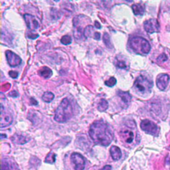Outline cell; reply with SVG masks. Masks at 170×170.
I'll return each instance as SVG.
<instances>
[{
  "label": "cell",
  "instance_id": "6da1fadb",
  "mask_svg": "<svg viewBox=\"0 0 170 170\" xmlns=\"http://www.w3.org/2000/svg\"><path fill=\"white\" fill-rule=\"evenodd\" d=\"M89 135L95 144L103 146H109L114 138V133L110 127L102 120H97L92 124Z\"/></svg>",
  "mask_w": 170,
  "mask_h": 170
},
{
  "label": "cell",
  "instance_id": "7a4b0ae2",
  "mask_svg": "<svg viewBox=\"0 0 170 170\" xmlns=\"http://www.w3.org/2000/svg\"><path fill=\"white\" fill-rule=\"evenodd\" d=\"M73 115V106L67 98H64L55 110L54 119L56 122L63 123L68 121Z\"/></svg>",
  "mask_w": 170,
  "mask_h": 170
},
{
  "label": "cell",
  "instance_id": "3957f363",
  "mask_svg": "<svg viewBox=\"0 0 170 170\" xmlns=\"http://www.w3.org/2000/svg\"><path fill=\"white\" fill-rule=\"evenodd\" d=\"M136 124L132 120H128L120 130L119 135L122 141L126 144H132L136 139L138 134L135 133Z\"/></svg>",
  "mask_w": 170,
  "mask_h": 170
},
{
  "label": "cell",
  "instance_id": "277c9868",
  "mask_svg": "<svg viewBox=\"0 0 170 170\" xmlns=\"http://www.w3.org/2000/svg\"><path fill=\"white\" fill-rule=\"evenodd\" d=\"M130 46L134 52L140 55H146L151 50V46L149 42L141 37H135L131 39Z\"/></svg>",
  "mask_w": 170,
  "mask_h": 170
},
{
  "label": "cell",
  "instance_id": "5b68a950",
  "mask_svg": "<svg viewBox=\"0 0 170 170\" xmlns=\"http://www.w3.org/2000/svg\"><path fill=\"white\" fill-rule=\"evenodd\" d=\"M152 87H153L152 81L142 75L137 77L134 84V88L136 93L141 95L150 93Z\"/></svg>",
  "mask_w": 170,
  "mask_h": 170
},
{
  "label": "cell",
  "instance_id": "8992f818",
  "mask_svg": "<svg viewBox=\"0 0 170 170\" xmlns=\"http://www.w3.org/2000/svg\"><path fill=\"white\" fill-rule=\"evenodd\" d=\"M140 127L141 130L144 131L147 134H150L151 135L157 136L159 132V128L158 126L153 122L149 120H144L140 124Z\"/></svg>",
  "mask_w": 170,
  "mask_h": 170
},
{
  "label": "cell",
  "instance_id": "52a82bcc",
  "mask_svg": "<svg viewBox=\"0 0 170 170\" xmlns=\"http://www.w3.org/2000/svg\"><path fill=\"white\" fill-rule=\"evenodd\" d=\"M13 117L10 112L8 111L1 104V127H4L12 124Z\"/></svg>",
  "mask_w": 170,
  "mask_h": 170
},
{
  "label": "cell",
  "instance_id": "ba28073f",
  "mask_svg": "<svg viewBox=\"0 0 170 170\" xmlns=\"http://www.w3.org/2000/svg\"><path fill=\"white\" fill-rule=\"evenodd\" d=\"M144 29L149 33H157L159 31V24L156 19H150L146 21L144 23Z\"/></svg>",
  "mask_w": 170,
  "mask_h": 170
},
{
  "label": "cell",
  "instance_id": "9c48e42d",
  "mask_svg": "<svg viewBox=\"0 0 170 170\" xmlns=\"http://www.w3.org/2000/svg\"><path fill=\"white\" fill-rule=\"evenodd\" d=\"M70 159L74 164L75 170H83L85 168V159L82 155L79 153H73Z\"/></svg>",
  "mask_w": 170,
  "mask_h": 170
},
{
  "label": "cell",
  "instance_id": "30bf717a",
  "mask_svg": "<svg viewBox=\"0 0 170 170\" xmlns=\"http://www.w3.org/2000/svg\"><path fill=\"white\" fill-rule=\"evenodd\" d=\"M5 55L7 61H8L9 65L12 67L19 65L21 63V61H21V59L18 55L11 51H6Z\"/></svg>",
  "mask_w": 170,
  "mask_h": 170
},
{
  "label": "cell",
  "instance_id": "8fae6325",
  "mask_svg": "<svg viewBox=\"0 0 170 170\" xmlns=\"http://www.w3.org/2000/svg\"><path fill=\"white\" fill-rule=\"evenodd\" d=\"M169 76L166 74H159L156 79L157 87L159 90H164L168 86Z\"/></svg>",
  "mask_w": 170,
  "mask_h": 170
},
{
  "label": "cell",
  "instance_id": "7c38bea8",
  "mask_svg": "<svg viewBox=\"0 0 170 170\" xmlns=\"http://www.w3.org/2000/svg\"><path fill=\"white\" fill-rule=\"evenodd\" d=\"M24 19L25 21L27 26L31 30H35L39 27V22L36 18L30 14H25Z\"/></svg>",
  "mask_w": 170,
  "mask_h": 170
},
{
  "label": "cell",
  "instance_id": "4fadbf2b",
  "mask_svg": "<svg viewBox=\"0 0 170 170\" xmlns=\"http://www.w3.org/2000/svg\"><path fill=\"white\" fill-rule=\"evenodd\" d=\"M2 170H19L18 165L11 159H3L2 160Z\"/></svg>",
  "mask_w": 170,
  "mask_h": 170
},
{
  "label": "cell",
  "instance_id": "5bb4252c",
  "mask_svg": "<svg viewBox=\"0 0 170 170\" xmlns=\"http://www.w3.org/2000/svg\"><path fill=\"white\" fill-rule=\"evenodd\" d=\"M84 35L85 37H93L96 40L100 39V33L94 31V27L92 25H88L84 29Z\"/></svg>",
  "mask_w": 170,
  "mask_h": 170
},
{
  "label": "cell",
  "instance_id": "9a60e30c",
  "mask_svg": "<svg viewBox=\"0 0 170 170\" xmlns=\"http://www.w3.org/2000/svg\"><path fill=\"white\" fill-rule=\"evenodd\" d=\"M110 152L112 159L115 161L119 160L122 157L121 150H120V149L118 147H117L116 146H113L111 147L110 150Z\"/></svg>",
  "mask_w": 170,
  "mask_h": 170
},
{
  "label": "cell",
  "instance_id": "2e32d148",
  "mask_svg": "<svg viewBox=\"0 0 170 170\" xmlns=\"http://www.w3.org/2000/svg\"><path fill=\"white\" fill-rule=\"evenodd\" d=\"M118 97L121 98V100L125 104L128 105L131 100H132V96L130 95L128 92H124L120 90L118 92Z\"/></svg>",
  "mask_w": 170,
  "mask_h": 170
},
{
  "label": "cell",
  "instance_id": "e0dca14e",
  "mask_svg": "<svg viewBox=\"0 0 170 170\" xmlns=\"http://www.w3.org/2000/svg\"><path fill=\"white\" fill-rule=\"evenodd\" d=\"M133 12L135 15H142L144 13V6L140 3H136L132 6Z\"/></svg>",
  "mask_w": 170,
  "mask_h": 170
},
{
  "label": "cell",
  "instance_id": "ac0fdd59",
  "mask_svg": "<svg viewBox=\"0 0 170 170\" xmlns=\"http://www.w3.org/2000/svg\"><path fill=\"white\" fill-rule=\"evenodd\" d=\"M39 75L42 76L45 79H49L53 74V71L51 69L47 66H43L42 68H41L39 70Z\"/></svg>",
  "mask_w": 170,
  "mask_h": 170
},
{
  "label": "cell",
  "instance_id": "d6986e66",
  "mask_svg": "<svg viewBox=\"0 0 170 170\" xmlns=\"http://www.w3.org/2000/svg\"><path fill=\"white\" fill-rule=\"evenodd\" d=\"M12 140L14 143L17 144H24L29 141V140H27V137H25L22 135H15L12 138Z\"/></svg>",
  "mask_w": 170,
  "mask_h": 170
},
{
  "label": "cell",
  "instance_id": "ffe728a7",
  "mask_svg": "<svg viewBox=\"0 0 170 170\" xmlns=\"http://www.w3.org/2000/svg\"><path fill=\"white\" fill-rule=\"evenodd\" d=\"M108 107V102L105 99H101L98 105V110L100 112H104Z\"/></svg>",
  "mask_w": 170,
  "mask_h": 170
},
{
  "label": "cell",
  "instance_id": "44dd1931",
  "mask_svg": "<svg viewBox=\"0 0 170 170\" xmlns=\"http://www.w3.org/2000/svg\"><path fill=\"white\" fill-rule=\"evenodd\" d=\"M42 98L45 102H51L55 98V95L51 92H45L42 95Z\"/></svg>",
  "mask_w": 170,
  "mask_h": 170
},
{
  "label": "cell",
  "instance_id": "7402d4cb",
  "mask_svg": "<svg viewBox=\"0 0 170 170\" xmlns=\"http://www.w3.org/2000/svg\"><path fill=\"white\" fill-rule=\"evenodd\" d=\"M56 160V155L53 152H50L47 156L45 158V162L47 164H52L53 163H55Z\"/></svg>",
  "mask_w": 170,
  "mask_h": 170
},
{
  "label": "cell",
  "instance_id": "603a6c76",
  "mask_svg": "<svg viewBox=\"0 0 170 170\" xmlns=\"http://www.w3.org/2000/svg\"><path fill=\"white\" fill-rule=\"evenodd\" d=\"M103 41L104 42L105 45L107 47V48H108L110 49H112V45L111 41H110V37L108 33H104V34L103 35Z\"/></svg>",
  "mask_w": 170,
  "mask_h": 170
},
{
  "label": "cell",
  "instance_id": "cb8c5ba5",
  "mask_svg": "<svg viewBox=\"0 0 170 170\" xmlns=\"http://www.w3.org/2000/svg\"><path fill=\"white\" fill-rule=\"evenodd\" d=\"M61 41L63 44L65 45H68L72 42V39L69 35H65V36H63L61 38Z\"/></svg>",
  "mask_w": 170,
  "mask_h": 170
},
{
  "label": "cell",
  "instance_id": "d4e9b609",
  "mask_svg": "<svg viewBox=\"0 0 170 170\" xmlns=\"http://www.w3.org/2000/svg\"><path fill=\"white\" fill-rule=\"evenodd\" d=\"M116 83H117V80L115 78L111 77L110 78L109 80L105 81V84L109 87H112L114 86V85L116 84Z\"/></svg>",
  "mask_w": 170,
  "mask_h": 170
},
{
  "label": "cell",
  "instance_id": "484cf974",
  "mask_svg": "<svg viewBox=\"0 0 170 170\" xmlns=\"http://www.w3.org/2000/svg\"><path fill=\"white\" fill-rule=\"evenodd\" d=\"M116 63L115 65L117 67H118L120 69H126L127 68V65L126 63L122 61V60H119V59H116Z\"/></svg>",
  "mask_w": 170,
  "mask_h": 170
},
{
  "label": "cell",
  "instance_id": "4316f807",
  "mask_svg": "<svg viewBox=\"0 0 170 170\" xmlns=\"http://www.w3.org/2000/svg\"><path fill=\"white\" fill-rule=\"evenodd\" d=\"M158 61H159L164 62V61H167V60H168V56H166V55L164 54V53H163V54H162L161 55H159L158 56Z\"/></svg>",
  "mask_w": 170,
  "mask_h": 170
},
{
  "label": "cell",
  "instance_id": "83f0119b",
  "mask_svg": "<svg viewBox=\"0 0 170 170\" xmlns=\"http://www.w3.org/2000/svg\"><path fill=\"white\" fill-rule=\"evenodd\" d=\"M27 37H29V39H36L37 37H39V35L38 34H34L33 33H31V32H29L27 34Z\"/></svg>",
  "mask_w": 170,
  "mask_h": 170
},
{
  "label": "cell",
  "instance_id": "f1b7e54d",
  "mask_svg": "<svg viewBox=\"0 0 170 170\" xmlns=\"http://www.w3.org/2000/svg\"><path fill=\"white\" fill-rule=\"evenodd\" d=\"M9 76L13 78V79H16V78H17V76H18V73L16 72V71H13V70H12V71H10L9 73Z\"/></svg>",
  "mask_w": 170,
  "mask_h": 170
},
{
  "label": "cell",
  "instance_id": "f546056e",
  "mask_svg": "<svg viewBox=\"0 0 170 170\" xmlns=\"http://www.w3.org/2000/svg\"><path fill=\"white\" fill-rule=\"evenodd\" d=\"M9 95H10V97H17V95H18V94H17V93H16V91H15V90H13L12 92H11V93H9Z\"/></svg>",
  "mask_w": 170,
  "mask_h": 170
},
{
  "label": "cell",
  "instance_id": "4dcf8cb0",
  "mask_svg": "<svg viewBox=\"0 0 170 170\" xmlns=\"http://www.w3.org/2000/svg\"><path fill=\"white\" fill-rule=\"evenodd\" d=\"M100 170H112V166L109 165H106L104 166L103 168L101 169Z\"/></svg>",
  "mask_w": 170,
  "mask_h": 170
},
{
  "label": "cell",
  "instance_id": "1f68e13d",
  "mask_svg": "<svg viewBox=\"0 0 170 170\" xmlns=\"http://www.w3.org/2000/svg\"><path fill=\"white\" fill-rule=\"evenodd\" d=\"M95 26L97 27V28H98V29H100V28H101L100 24L99 23L98 21H96V22H95Z\"/></svg>",
  "mask_w": 170,
  "mask_h": 170
},
{
  "label": "cell",
  "instance_id": "d6a6232c",
  "mask_svg": "<svg viewBox=\"0 0 170 170\" xmlns=\"http://www.w3.org/2000/svg\"><path fill=\"white\" fill-rule=\"evenodd\" d=\"M3 137H5V138H6V137H7V136L5 135H5H4V134H1V138H2V139H3Z\"/></svg>",
  "mask_w": 170,
  "mask_h": 170
}]
</instances>
